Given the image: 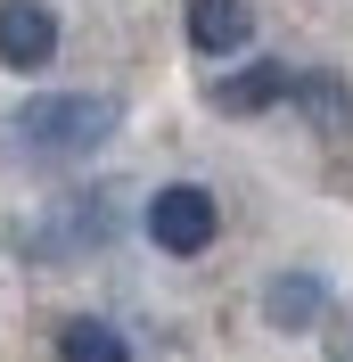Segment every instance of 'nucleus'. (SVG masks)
I'll list each match as a JSON object with an SVG mask.
<instances>
[{
    "label": "nucleus",
    "mask_w": 353,
    "mask_h": 362,
    "mask_svg": "<svg viewBox=\"0 0 353 362\" xmlns=\"http://www.w3.org/2000/svg\"><path fill=\"white\" fill-rule=\"evenodd\" d=\"M58 362H132V346H124L115 321L74 313V321H58Z\"/></svg>",
    "instance_id": "obj_9"
},
{
    "label": "nucleus",
    "mask_w": 353,
    "mask_h": 362,
    "mask_svg": "<svg viewBox=\"0 0 353 362\" xmlns=\"http://www.w3.org/2000/svg\"><path fill=\"white\" fill-rule=\"evenodd\" d=\"M148 239L164 255H205L222 239V206H214V189H198V181H164L148 198Z\"/></svg>",
    "instance_id": "obj_3"
},
{
    "label": "nucleus",
    "mask_w": 353,
    "mask_h": 362,
    "mask_svg": "<svg viewBox=\"0 0 353 362\" xmlns=\"http://www.w3.org/2000/svg\"><path fill=\"white\" fill-rule=\"evenodd\" d=\"M49 58H58V17H49L42 0H0V66L33 74Z\"/></svg>",
    "instance_id": "obj_5"
},
{
    "label": "nucleus",
    "mask_w": 353,
    "mask_h": 362,
    "mask_svg": "<svg viewBox=\"0 0 353 362\" xmlns=\"http://www.w3.org/2000/svg\"><path fill=\"white\" fill-rule=\"evenodd\" d=\"M321 313H329V280H321V272H280V280L263 288V321H271V329H287V338L312 329Z\"/></svg>",
    "instance_id": "obj_7"
},
{
    "label": "nucleus",
    "mask_w": 353,
    "mask_h": 362,
    "mask_svg": "<svg viewBox=\"0 0 353 362\" xmlns=\"http://www.w3.org/2000/svg\"><path fill=\"white\" fill-rule=\"evenodd\" d=\"M115 239V214L99 189H74V198L42 206L33 223H17V255H33V264H66V255H90Z\"/></svg>",
    "instance_id": "obj_2"
},
{
    "label": "nucleus",
    "mask_w": 353,
    "mask_h": 362,
    "mask_svg": "<svg viewBox=\"0 0 353 362\" xmlns=\"http://www.w3.org/2000/svg\"><path fill=\"white\" fill-rule=\"evenodd\" d=\"M296 107L312 115V132H353V90H345V74H329V66L296 74Z\"/></svg>",
    "instance_id": "obj_8"
},
{
    "label": "nucleus",
    "mask_w": 353,
    "mask_h": 362,
    "mask_svg": "<svg viewBox=\"0 0 353 362\" xmlns=\"http://www.w3.org/2000/svg\"><path fill=\"white\" fill-rule=\"evenodd\" d=\"M115 124H124V107H115L107 90H42V99H25L8 124H0V140H8V157H25V165H74V157H90Z\"/></svg>",
    "instance_id": "obj_1"
},
{
    "label": "nucleus",
    "mask_w": 353,
    "mask_h": 362,
    "mask_svg": "<svg viewBox=\"0 0 353 362\" xmlns=\"http://www.w3.org/2000/svg\"><path fill=\"white\" fill-rule=\"evenodd\" d=\"M255 33V0H189V49L198 58H230Z\"/></svg>",
    "instance_id": "obj_6"
},
{
    "label": "nucleus",
    "mask_w": 353,
    "mask_h": 362,
    "mask_svg": "<svg viewBox=\"0 0 353 362\" xmlns=\"http://www.w3.org/2000/svg\"><path fill=\"white\" fill-rule=\"evenodd\" d=\"M280 99H296V74H287L280 58H255V66L205 83V107L214 115H263V107H280Z\"/></svg>",
    "instance_id": "obj_4"
}]
</instances>
